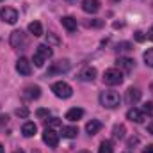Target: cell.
Here are the masks:
<instances>
[{
	"mask_svg": "<svg viewBox=\"0 0 153 153\" xmlns=\"http://www.w3.org/2000/svg\"><path fill=\"white\" fill-rule=\"evenodd\" d=\"M32 153H39V152H38V150H36V152H32Z\"/></svg>",
	"mask_w": 153,
	"mask_h": 153,
	"instance_id": "obj_41",
	"label": "cell"
},
{
	"mask_svg": "<svg viewBox=\"0 0 153 153\" xmlns=\"http://www.w3.org/2000/svg\"><path fill=\"white\" fill-rule=\"evenodd\" d=\"M126 153H128V152H126Z\"/></svg>",
	"mask_w": 153,
	"mask_h": 153,
	"instance_id": "obj_43",
	"label": "cell"
},
{
	"mask_svg": "<svg viewBox=\"0 0 153 153\" xmlns=\"http://www.w3.org/2000/svg\"><path fill=\"white\" fill-rule=\"evenodd\" d=\"M9 43L13 48H23L27 45V36L23 30H13L11 32V38H9Z\"/></svg>",
	"mask_w": 153,
	"mask_h": 153,
	"instance_id": "obj_7",
	"label": "cell"
},
{
	"mask_svg": "<svg viewBox=\"0 0 153 153\" xmlns=\"http://www.w3.org/2000/svg\"><path fill=\"white\" fill-rule=\"evenodd\" d=\"M46 45L48 46H57V45H61V39L55 34H46Z\"/></svg>",
	"mask_w": 153,
	"mask_h": 153,
	"instance_id": "obj_24",
	"label": "cell"
},
{
	"mask_svg": "<svg viewBox=\"0 0 153 153\" xmlns=\"http://www.w3.org/2000/svg\"><path fill=\"white\" fill-rule=\"evenodd\" d=\"M125 134H126L125 125H121V123L114 125V128H112V135H114L116 139H123V137H125Z\"/></svg>",
	"mask_w": 153,
	"mask_h": 153,
	"instance_id": "obj_22",
	"label": "cell"
},
{
	"mask_svg": "<svg viewBox=\"0 0 153 153\" xmlns=\"http://www.w3.org/2000/svg\"><path fill=\"white\" fill-rule=\"evenodd\" d=\"M85 27H103V20H85Z\"/></svg>",
	"mask_w": 153,
	"mask_h": 153,
	"instance_id": "obj_27",
	"label": "cell"
},
{
	"mask_svg": "<svg viewBox=\"0 0 153 153\" xmlns=\"http://www.w3.org/2000/svg\"><path fill=\"white\" fill-rule=\"evenodd\" d=\"M29 32H30L34 38L43 36V25H41L39 22H32V23H29Z\"/></svg>",
	"mask_w": 153,
	"mask_h": 153,
	"instance_id": "obj_20",
	"label": "cell"
},
{
	"mask_svg": "<svg viewBox=\"0 0 153 153\" xmlns=\"http://www.w3.org/2000/svg\"><path fill=\"white\" fill-rule=\"evenodd\" d=\"M116 50H117V52H130V50H132V43L123 41V43H119V45L116 46Z\"/></svg>",
	"mask_w": 153,
	"mask_h": 153,
	"instance_id": "obj_28",
	"label": "cell"
},
{
	"mask_svg": "<svg viewBox=\"0 0 153 153\" xmlns=\"http://www.w3.org/2000/svg\"><path fill=\"white\" fill-rule=\"evenodd\" d=\"M134 38H135V41H139V43H143V41L146 39V36H144V34H143L141 30H135V32H134Z\"/></svg>",
	"mask_w": 153,
	"mask_h": 153,
	"instance_id": "obj_32",
	"label": "cell"
},
{
	"mask_svg": "<svg viewBox=\"0 0 153 153\" xmlns=\"http://www.w3.org/2000/svg\"><path fill=\"white\" fill-rule=\"evenodd\" d=\"M126 117H128L132 123H137V125L144 123V119H146V117H144V112H143V111H139V109H135V107H134V109H130V111L126 112Z\"/></svg>",
	"mask_w": 153,
	"mask_h": 153,
	"instance_id": "obj_12",
	"label": "cell"
},
{
	"mask_svg": "<svg viewBox=\"0 0 153 153\" xmlns=\"http://www.w3.org/2000/svg\"><path fill=\"white\" fill-rule=\"evenodd\" d=\"M43 143L48 146V148H57L59 146V134L53 130V128H46L43 132Z\"/></svg>",
	"mask_w": 153,
	"mask_h": 153,
	"instance_id": "obj_6",
	"label": "cell"
},
{
	"mask_svg": "<svg viewBox=\"0 0 153 153\" xmlns=\"http://www.w3.org/2000/svg\"><path fill=\"white\" fill-rule=\"evenodd\" d=\"M119 103H121L119 93L111 91V89L100 93V105L102 107H105V109H116V107H119Z\"/></svg>",
	"mask_w": 153,
	"mask_h": 153,
	"instance_id": "obj_1",
	"label": "cell"
},
{
	"mask_svg": "<svg viewBox=\"0 0 153 153\" xmlns=\"http://www.w3.org/2000/svg\"><path fill=\"white\" fill-rule=\"evenodd\" d=\"M0 153H4V144L0 143Z\"/></svg>",
	"mask_w": 153,
	"mask_h": 153,
	"instance_id": "obj_38",
	"label": "cell"
},
{
	"mask_svg": "<svg viewBox=\"0 0 153 153\" xmlns=\"http://www.w3.org/2000/svg\"><path fill=\"white\" fill-rule=\"evenodd\" d=\"M0 2H2V0H0Z\"/></svg>",
	"mask_w": 153,
	"mask_h": 153,
	"instance_id": "obj_42",
	"label": "cell"
},
{
	"mask_svg": "<svg viewBox=\"0 0 153 153\" xmlns=\"http://www.w3.org/2000/svg\"><path fill=\"white\" fill-rule=\"evenodd\" d=\"M36 116H38V117H41V119H48V116H50V111H48V109H38Z\"/></svg>",
	"mask_w": 153,
	"mask_h": 153,
	"instance_id": "obj_30",
	"label": "cell"
},
{
	"mask_svg": "<svg viewBox=\"0 0 153 153\" xmlns=\"http://www.w3.org/2000/svg\"><path fill=\"white\" fill-rule=\"evenodd\" d=\"M0 20L9 23V25H13V23L18 22V11L13 9V7H2L0 9Z\"/></svg>",
	"mask_w": 153,
	"mask_h": 153,
	"instance_id": "obj_8",
	"label": "cell"
},
{
	"mask_svg": "<svg viewBox=\"0 0 153 153\" xmlns=\"http://www.w3.org/2000/svg\"><path fill=\"white\" fill-rule=\"evenodd\" d=\"M52 91H53V94H55L57 98H62V100H66V98H70V96L73 94L71 85H70L68 82H62V80L52 84Z\"/></svg>",
	"mask_w": 153,
	"mask_h": 153,
	"instance_id": "obj_3",
	"label": "cell"
},
{
	"mask_svg": "<svg viewBox=\"0 0 153 153\" xmlns=\"http://www.w3.org/2000/svg\"><path fill=\"white\" fill-rule=\"evenodd\" d=\"M100 0H82V9L85 11V13H91V14H94V13H98L100 11Z\"/></svg>",
	"mask_w": 153,
	"mask_h": 153,
	"instance_id": "obj_13",
	"label": "cell"
},
{
	"mask_svg": "<svg viewBox=\"0 0 153 153\" xmlns=\"http://www.w3.org/2000/svg\"><path fill=\"white\" fill-rule=\"evenodd\" d=\"M13 153H25L23 150H16V152H13Z\"/></svg>",
	"mask_w": 153,
	"mask_h": 153,
	"instance_id": "obj_39",
	"label": "cell"
},
{
	"mask_svg": "<svg viewBox=\"0 0 153 153\" xmlns=\"http://www.w3.org/2000/svg\"><path fill=\"white\" fill-rule=\"evenodd\" d=\"M16 116H20V117H27V116H29V109H27V107H20V109H16Z\"/></svg>",
	"mask_w": 153,
	"mask_h": 153,
	"instance_id": "obj_31",
	"label": "cell"
},
{
	"mask_svg": "<svg viewBox=\"0 0 153 153\" xmlns=\"http://www.w3.org/2000/svg\"><path fill=\"white\" fill-rule=\"evenodd\" d=\"M62 123H61V119L59 117H50V119H46V128H59Z\"/></svg>",
	"mask_w": 153,
	"mask_h": 153,
	"instance_id": "obj_26",
	"label": "cell"
},
{
	"mask_svg": "<svg viewBox=\"0 0 153 153\" xmlns=\"http://www.w3.org/2000/svg\"><path fill=\"white\" fill-rule=\"evenodd\" d=\"M78 153H91V152H87V150H82V152H78Z\"/></svg>",
	"mask_w": 153,
	"mask_h": 153,
	"instance_id": "obj_40",
	"label": "cell"
},
{
	"mask_svg": "<svg viewBox=\"0 0 153 153\" xmlns=\"http://www.w3.org/2000/svg\"><path fill=\"white\" fill-rule=\"evenodd\" d=\"M70 68H71V62H70L68 59H61V61H57V62H52V66H50L48 71H46V76L66 73V71H70Z\"/></svg>",
	"mask_w": 153,
	"mask_h": 153,
	"instance_id": "obj_4",
	"label": "cell"
},
{
	"mask_svg": "<svg viewBox=\"0 0 153 153\" xmlns=\"http://www.w3.org/2000/svg\"><path fill=\"white\" fill-rule=\"evenodd\" d=\"M148 38H150V39H152V41H153V27H152V29H150V32H148Z\"/></svg>",
	"mask_w": 153,
	"mask_h": 153,
	"instance_id": "obj_37",
	"label": "cell"
},
{
	"mask_svg": "<svg viewBox=\"0 0 153 153\" xmlns=\"http://www.w3.org/2000/svg\"><path fill=\"white\" fill-rule=\"evenodd\" d=\"M116 66H117V70H123V71L130 73V71L135 68V62H134V59H130V57H119V59L116 61Z\"/></svg>",
	"mask_w": 153,
	"mask_h": 153,
	"instance_id": "obj_10",
	"label": "cell"
},
{
	"mask_svg": "<svg viewBox=\"0 0 153 153\" xmlns=\"http://www.w3.org/2000/svg\"><path fill=\"white\" fill-rule=\"evenodd\" d=\"M7 123V116H0V126Z\"/></svg>",
	"mask_w": 153,
	"mask_h": 153,
	"instance_id": "obj_35",
	"label": "cell"
},
{
	"mask_svg": "<svg viewBox=\"0 0 153 153\" xmlns=\"http://www.w3.org/2000/svg\"><path fill=\"white\" fill-rule=\"evenodd\" d=\"M143 153H153V144H150V146H146L144 148V152Z\"/></svg>",
	"mask_w": 153,
	"mask_h": 153,
	"instance_id": "obj_34",
	"label": "cell"
},
{
	"mask_svg": "<svg viewBox=\"0 0 153 153\" xmlns=\"http://www.w3.org/2000/svg\"><path fill=\"white\" fill-rule=\"evenodd\" d=\"M52 55H53L52 46H48V45H39L38 50H36V53H34V57H32V62H34L36 68H43V64H45Z\"/></svg>",
	"mask_w": 153,
	"mask_h": 153,
	"instance_id": "obj_2",
	"label": "cell"
},
{
	"mask_svg": "<svg viewBox=\"0 0 153 153\" xmlns=\"http://www.w3.org/2000/svg\"><path fill=\"white\" fill-rule=\"evenodd\" d=\"M143 57H144V62H146V66H150V68H153V48H150V50H146Z\"/></svg>",
	"mask_w": 153,
	"mask_h": 153,
	"instance_id": "obj_25",
	"label": "cell"
},
{
	"mask_svg": "<svg viewBox=\"0 0 153 153\" xmlns=\"http://www.w3.org/2000/svg\"><path fill=\"white\" fill-rule=\"evenodd\" d=\"M139 100H141V91L137 87H130L126 91V103L128 105H135Z\"/></svg>",
	"mask_w": 153,
	"mask_h": 153,
	"instance_id": "obj_14",
	"label": "cell"
},
{
	"mask_svg": "<svg viewBox=\"0 0 153 153\" xmlns=\"http://www.w3.org/2000/svg\"><path fill=\"white\" fill-rule=\"evenodd\" d=\"M76 134H78V128L76 126H62V137L73 139V137H76Z\"/></svg>",
	"mask_w": 153,
	"mask_h": 153,
	"instance_id": "obj_21",
	"label": "cell"
},
{
	"mask_svg": "<svg viewBox=\"0 0 153 153\" xmlns=\"http://www.w3.org/2000/svg\"><path fill=\"white\" fill-rule=\"evenodd\" d=\"M102 130V123L98 121V119H91L87 125H85V132L89 134V135H94V134H98Z\"/></svg>",
	"mask_w": 153,
	"mask_h": 153,
	"instance_id": "obj_16",
	"label": "cell"
},
{
	"mask_svg": "<svg viewBox=\"0 0 153 153\" xmlns=\"http://www.w3.org/2000/svg\"><path fill=\"white\" fill-rule=\"evenodd\" d=\"M23 96H25L27 100H36V98H39V96H41V89H39V85H29V87H25Z\"/></svg>",
	"mask_w": 153,
	"mask_h": 153,
	"instance_id": "obj_15",
	"label": "cell"
},
{
	"mask_svg": "<svg viewBox=\"0 0 153 153\" xmlns=\"http://www.w3.org/2000/svg\"><path fill=\"white\" fill-rule=\"evenodd\" d=\"M36 132H38V126H36V123H32V121H27V123L22 126V134H23L25 137H32Z\"/></svg>",
	"mask_w": 153,
	"mask_h": 153,
	"instance_id": "obj_19",
	"label": "cell"
},
{
	"mask_svg": "<svg viewBox=\"0 0 153 153\" xmlns=\"http://www.w3.org/2000/svg\"><path fill=\"white\" fill-rule=\"evenodd\" d=\"M98 153H114V146L111 141H103L98 148Z\"/></svg>",
	"mask_w": 153,
	"mask_h": 153,
	"instance_id": "obj_23",
	"label": "cell"
},
{
	"mask_svg": "<svg viewBox=\"0 0 153 153\" xmlns=\"http://www.w3.org/2000/svg\"><path fill=\"white\" fill-rule=\"evenodd\" d=\"M143 112H144V116L148 114L150 117H153V103L152 102H146V103L143 105Z\"/></svg>",
	"mask_w": 153,
	"mask_h": 153,
	"instance_id": "obj_29",
	"label": "cell"
},
{
	"mask_svg": "<svg viewBox=\"0 0 153 153\" xmlns=\"http://www.w3.org/2000/svg\"><path fill=\"white\" fill-rule=\"evenodd\" d=\"M78 78H80L82 82H93V80L96 78V68H93V66L84 68V70L78 73Z\"/></svg>",
	"mask_w": 153,
	"mask_h": 153,
	"instance_id": "obj_11",
	"label": "cell"
},
{
	"mask_svg": "<svg viewBox=\"0 0 153 153\" xmlns=\"http://www.w3.org/2000/svg\"><path fill=\"white\" fill-rule=\"evenodd\" d=\"M148 132L153 135V123H150V125H148Z\"/></svg>",
	"mask_w": 153,
	"mask_h": 153,
	"instance_id": "obj_36",
	"label": "cell"
},
{
	"mask_svg": "<svg viewBox=\"0 0 153 153\" xmlns=\"http://www.w3.org/2000/svg\"><path fill=\"white\" fill-rule=\"evenodd\" d=\"M135 144H139V139H137V137L128 139V148H132V146H135Z\"/></svg>",
	"mask_w": 153,
	"mask_h": 153,
	"instance_id": "obj_33",
	"label": "cell"
},
{
	"mask_svg": "<svg viewBox=\"0 0 153 153\" xmlns=\"http://www.w3.org/2000/svg\"><path fill=\"white\" fill-rule=\"evenodd\" d=\"M61 23H62V27H64L66 30H70V32H75L76 30V20L73 16H62Z\"/></svg>",
	"mask_w": 153,
	"mask_h": 153,
	"instance_id": "obj_17",
	"label": "cell"
},
{
	"mask_svg": "<svg viewBox=\"0 0 153 153\" xmlns=\"http://www.w3.org/2000/svg\"><path fill=\"white\" fill-rule=\"evenodd\" d=\"M82 116H84V111L80 107H73L66 112V119L68 121H78V119H82Z\"/></svg>",
	"mask_w": 153,
	"mask_h": 153,
	"instance_id": "obj_18",
	"label": "cell"
},
{
	"mask_svg": "<svg viewBox=\"0 0 153 153\" xmlns=\"http://www.w3.org/2000/svg\"><path fill=\"white\" fill-rule=\"evenodd\" d=\"M103 82L107 85H117L123 82V71L117 70V68H111L103 73Z\"/></svg>",
	"mask_w": 153,
	"mask_h": 153,
	"instance_id": "obj_5",
	"label": "cell"
},
{
	"mask_svg": "<svg viewBox=\"0 0 153 153\" xmlns=\"http://www.w3.org/2000/svg\"><path fill=\"white\" fill-rule=\"evenodd\" d=\"M16 71H18L20 75L29 76L32 73V62H30L27 57H20V59L16 61Z\"/></svg>",
	"mask_w": 153,
	"mask_h": 153,
	"instance_id": "obj_9",
	"label": "cell"
}]
</instances>
